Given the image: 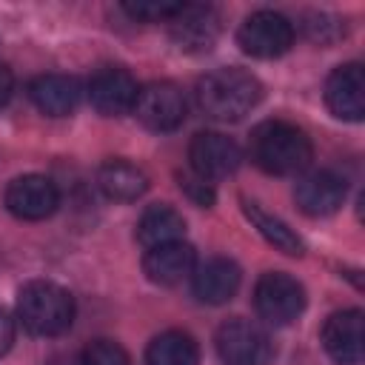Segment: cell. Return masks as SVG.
I'll return each instance as SVG.
<instances>
[{"mask_svg": "<svg viewBox=\"0 0 365 365\" xmlns=\"http://www.w3.org/2000/svg\"><path fill=\"white\" fill-rule=\"evenodd\" d=\"M97 188L114 202H134L145 194L148 177L128 160H106L97 168Z\"/></svg>", "mask_w": 365, "mask_h": 365, "instance_id": "ac0fdd59", "label": "cell"}, {"mask_svg": "<svg viewBox=\"0 0 365 365\" xmlns=\"http://www.w3.org/2000/svg\"><path fill=\"white\" fill-rule=\"evenodd\" d=\"M254 308L271 325H291L305 311V288L285 271H268L254 285Z\"/></svg>", "mask_w": 365, "mask_h": 365, "instance_id": "277c9868", "label": "cell"}, {"mask_svg": "<svg viewBox=\"0 0 365 365\" xmlns=\"http://www.w3.org/2000/svg\"><path fill=\"white\" fill-rule=\"evenodd\" d=\"M171 40L185 51H208L220 37V14L208 6H182V11L168 20Z\"/></svg>", "mask_w": 365, "mask_h": 365, "instance_id": "9a60e30c", "label": "cell"}, {"mask_svg": "<svg viewBox=\"0 0 365 365\" xmlns=\"http://www.w3.org/2000/svg\"><path fill=\"white\" fill-rule=\"evenodd\" d=\"M17 319L34 336H57L74 322V297L48 279H31L17 294Z\"/></svg>", "mask_w": 365, "mask_h": 365, "instance_id": "3957f363", "label": "cell"}, {"mask_svg": "<svg viewBox=\"0 0 365 365\" xmlns=\"http://www.w3.org/2000/svg\"><path fill=\"white\" fill-rule=\"evenodd\" d=\"M325 103L334 117L359 123L365 114V77L359 63L336 66L325 80Z\"/></svg>", "mask_w": 365, "mask_h": 365, "instance_id": "8fae6325", "label": "cell"}, {"mask_svg": "<svg viewBox=\"0 0 365 365\" xmlns=\"http://www.w3.org/2000/svg\"><path fill=\"white\" fill-rule=\"evenodd\" d=\"M188 160H191V171L211 182V180L231 177L242 163V151L225 134L200 131L188 143Z\"/></svg>", "mask_w": 365, "mask_h": 365, "instance_id": "ba28073f", "label": "cell"}, {"mask_svg": "<svg viewBox=\"0 0 365 365\" xmlns=\"http://www.w3.org/2000/svg\"><path fill=\"white\" fill-rule=\"evenodd\" d=\"M145 365H200L197 342L182 331H165L148 342Z\"/></svg>", "mask_w": 365, "mask_h": 365, "instance_id": "44dd1931", "label": "cell"}, {"mask_svg": "<svg viewBox=\"0 0 365 365\" xmlns=\"http://www.w3.org/2000/svg\"><path fill=\"white\" fill-rule=\"evenodd\" d=\"M248 151L251 160L265 171V174H277V177H288V174H299L308 168L314 148L308 134L285 120H265L251 131L248 140Z\"/></svg>", "mask_w": 365, "mask_h": 365, "instance_id": "7a4b0ae2", "label": "cell"}, {"mask_svg": "<svg viewBox=\"0 0 365 365\" xmlns=\"http://www.w3.org/2000/svg\"><path fill=\"white\" fill-rule=\"evenodd\" d=\"M11 94H14V74L6 63H0V108L11 100Z\"/></svg>", "mask_w": 365, "mask_h": 365, "instance_id": "484cf974", "label": "cell"}, {"mask_svg": "<svg viewBox=\"0 0 365 365\" xmlns=\"http://www.w3.org/2000/svg\"><path fill=\"white\" fill-rule=\"evenodd\" d=\"M131 111L151 131H160V134L163 131H174L185 120V97L168 80L148 83V86H143L137 91V100H134V108Z\"/></svg>", "mask_w": 365, "mask_h": 365, "instance_id": "52a82bcc", "label": "cell"}, {"mask_svg": "<svg viewBox=\"0 0 365 365\" xmlns=\"http://www.w3.org/2000/svg\"><path fill=\"white\" fill-rule=\"evenodd\" d=\"M194 265H197V254L182 240L148 248L143 257V271L154 285H177L185 277H191Z\"/></svg>", "mask_w": 365, "mask_h": 365, "instance_id": "e0dca14e", "label": "cell"}, {"mask_svg": "<svg viewBox=\"0 0 365 365\" xmlns=\"http://www.w3.org/2000/svg\"><path fill=\"white\" fill-rule=\"evenodd\" d=\"M242 214H245V217L251 220V225L262 234V240H265L268 245H274L277 251H282V254H288V257H302V254H305L302 237H299L285 220L268 214L265 208H259V205L251 202V200H242Z\"/></svg>", "mask_w": 365, "mask_h": 365, "instance_id": "ffe728a7", "label": "cell"}, {"mask_svg": "<svg viewBox=\"0 0 365 365\" xmlns=\"http://www.w3.org/2000/svg\"><path fill=\"white\" fill-rule=\"evenodd\" d=\"M197 106L205 117L220 123H237L262 100V83L237 66L208 71L197 83Z\"/></svg>", "mask_w": 365, "mask_h": 365, "instance_id": "6da1fadb", "label": "cell"}, {"mask_svg": "<svg viewBox=\"0 0 365 365\" xmlns=\"http://www.w3.org/2000/svg\"><path fill=\"white\" fill-rule=\"evenodd\" d=\"M83 97V86L68 74H40L29 83V100L48 117H68Z\"/></svg>", "mask_w": 365, "mask_h": 365, "instance_id": "2e32d148", "label": "cell"}, {"mask_svg": "<svg viewBox=\"0 0 365 365\" xmlns=\"http://www.w3.org/2000/svg\"><path fill=\"white\" fill-rule=\"evenodd\" d=\"M237 43L245 54L259 57V60H274L285 54L294 43V26L288 17L271 9H259L248 14L237 31Z\"/></svg>", "mask_w": 365, "mask_h": 365, "instance_id": "5b68a950", "label": "cell"}, {"mask_svg": "<svg viewBox=\"0 0 365 365\" xmlns=\"http://www.w3.org/2000/svg\"><path fill=\"white\" fill-rule=\"evenodd\" d=\"M240 265L228 257H211L191 271V291L205 305H222L228 302L240 288Z\"/></svg>", "mask_w": 365, "mask_h": 365, "instance_id": "4fadbf2b", "label": "cell"}, {"mask_svg": "<svg viewBox=\"0 0 365 365\" xmlns=\"http://www.w3.org/2000/svg\"><path fill=\"white\" fill-rule=\"evenodd\" d=\"M322 348L336 365H362V311L345 308L325 319Z\"/></svg>", "mask_w": 365, "mask_h": 365, "instance_id": "30bf717a", "label": "cell"}, {"mask_svg": "<svg viewBox=\"0 0 365 365\" xmlns=\"http://www.w3.org/2000/svg\"><path fill=\"white\" fill-rule=\"evenodd\" d=\"M185 3H168V0H137V3H125L123 11L131 20H143V23H168L182 11Z\"/></svg>", "mask_w": 365, "mask_h": 365, "instance_id": "7402d4cb", "label": "cell"}, {"mask_svg": "<svg viewBox=\"0 0 365 365\" xmlns=\"http://www.w3.org/2000/svg\"><path fill=\"white\" fill-rule=\"evenodd\" d=\"M345 180L334 171H314V174H305L297 188H294V200H297V208L308 217H328L334 214L342 200H345Z\"/></svg>", "mask_w": 365, "mask_h": 365, "instance_id": "5bb4252c", "label": "cell"}, {"mask_svg": "<svg viewBox=\"0 0 365 365\" xmlns=\"http://www.w3.org/2000/svg\"><path fill=\"white\" fill-rule=\"evenodd\" d=\"M217 354L225 365H268L274 356L271 336L251 319H228L217 331Z\"/></svg>", "mask_w": 365, "mask_h": 365, "instance_id": "8992f818", "label": "cell"}, {"mask_svg": "<svg viewBox=\"0 0 365 365\" xmlns=\"http://www.w3.org/2000/svg\"><path fill=\"white\" fill-rule=\"evenodd\" d=\"M88 100L91 106L106 114V117H120L125 111L134 108V100H137V80L125 71V68H117V66H108V68H100L91 80H88Z\"/></svg>", "mask_w": 365, "mask_h": 365, "instance_id": "7c38bea8", "label": "cell"}, {"mask_svg": "<svg viewBox=\"0 0 365 365\" xmlns=\"http://www.w3.org/2000/svg\"><path fill=\"white\" fill-rule=\"evenodd\" d=\"M80 365H128V354L114 339H94L83 348Z\"/></svg>", "mask_w": 365, "mask_h": 365, "instance_id": "603a6c76", "label": "cell"}, {"mask_svg": "<svg viewBox=\"0 0 365 365\" xmlns=\"http://www.w3.org/2000/svg\"><path fill=\"white\" fill-rule=\"evenodd\" d=\"M177 180H180V191H182L191 202H197V205H202V208L214 205V188H211L208 180H202V177L194 174V171H182V174H177Z\"/></svg>", "mask_w": 365, "mask_h": 365, "instance_id": "cb8c5ba5", "label": "cell"}, {"mask_svg": "<svg viewBox=\"0 0 365 365\" xmlns=\"http://www.w3.org/2000/svg\"><path fill=\"white\" fill-rule=\"evenodd\" d=\"M11 342H14V319L6 311H0V356L9 354Z\"/></svg>", "mask_w": 365, "mask_h": 365, "instance_id": "d4e9b609", "label": "cell"}, {"mask_svg": "<svg viewBox=\"0 0 365 365\" xmlns=\"http://www.w3.org/2000/svg\"><path fill=\"white\" fill-rule=\"evenodd\" d=\"M3 200L17 220H46L60 205V191L43 174H23L9 182Z\"/></svg>", "mask_w": 365, "mask_h": 365, "instance_id": "9c48e42d", "label": "cell"}, {"mask_svg": "<svg viewBox=\"0 0 365 365\" xmlns=\"http://www.w3.org/2000/svg\"><path fill=\"white\" fill-rule=\"evenodd\" d=\"M185 234V220L177 208L165 205V202H157V205H148L137 222V242L148 251V248H157V245H165V242H177L182 240Z\"/></svg>", "mask_w": 365, "mask_h": 365, "instance_id": "d6986e66", "label": "cell"}]
</instances>
